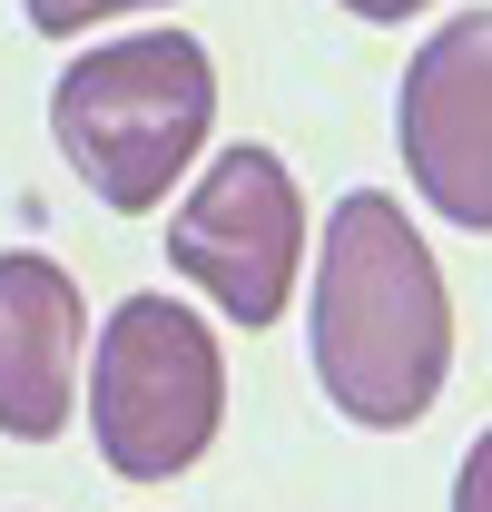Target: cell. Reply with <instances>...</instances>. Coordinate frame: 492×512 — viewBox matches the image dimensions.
I'll return each instance as SVG.
<instances>
[{
	"instance_id": "obj_1",
	"label": "cell",
	"mask_w": 492,
	"mask_h": 512,
	"mask_svg": "<svg viewBox=\"0 0 492 512\" xmlns=\"http://www.w3.org/2000/svg\"><path fill=\"white\" fill-rule=\"evenodd\" d=\"M306 335H315V384L345 424L404 434L433 414V394L453 375V296H443L424 227L384 188L335 197L325 247H315Z\"/></svg>"
},
{
	"instance_id": "obj_2",
	"label": "cell",
	"mask_w": 492,
	"mask_h": 512,
	"mask_svg": "<svg viewBox=\"0 0 492 512\" xmlns=\"http://www.w3.org/2000/svg\"><path fill=\"white\" fill-rule=\"evenodd\" d=\"M217 128V69L187 30H138L109 50H79L50 89V138L79 188L119 217H148L187 178V158Z\"/></svg>"
},
{
	"instance_id": "obj_3",
	"label": "cell",
	"mask_w": 492,
	"mask_h": 512,
	"mask_svg": "<svg viewBox=\"0 0 492 512\" xmlns=\"http://www.w3.org/2000/svg\"><path fill=\"white\" fill-rule=\"evenodd\" d=\"M227 424V355L217 325L178 296H128L89 355V434L128 483H168Z\"/></svg>"
},
{
	"instance_id": "obj_4",
	"label": "cell",
	"mask_w": 492,
	"mask_h": 512,
	"mask_svg": "<svg viewBox=\"0 0 492 512\" xmlns=\"http://www.w3.org/2000/svg\"><path fill=\"white\" fill-rule=\"evenodd\" d=\"M296 256H306V207L276 148L227 138L207 158V178L187 188V207L168 217V266L187 286H207L227 325H276L296 296Z\"/></svg>"
},
{
	"instance_id": "obj_5",
	"label": "cell",
	"mask_w": 492,
	"mask_h": 512,
	"mask_svg": "<svg viewBox=\"0 0 492 512\" xmlns=\"http://www.w3.org/2000/svg\"><path fill=\"white\" fill-rule=\"evenodd\" d=\"M394 138H404V168H414L433 217L492 237V10L443 20L404 60Z\"/></svg>"
},
{
	"instance_id": "obj_6",
	"label": "cell",
	"mask_w": 492,
	"mask_h": 512,
	"mask_svg": "<svg viewBox=\"0 0 492 512\" xmlns=\"http://www.w3.org/2000/svg\"><path fill=\"white\" fill-rule=\"evenodd\" d=\"M89 375V296L60 256L10 247L0 256V434L50 444L69 424V394Z\"/></svg>"
},
{
	"instance_id": "obj_7",
	"label": "cell",
	"mask_w": 492,
	"mask_h": 512,
	"mask_svg": "<svg viewBox=\"0 0 492 512\" xmlns=\"http://www.w3.org/2000/svg\"><path fill=\"white\" fill-rule=\"evenodd\" d=\"M20 10H30L40 40H69V30H99V20H119V10H158V0H20Z\"/></svg>"
},
{
	"instance_id": "obj_8",
	"label": "cell",
	"mask_w": 492,
	"mask_h": 512,
	"mask_svg": "<svg viewBox=\"0 0 492 512\" xmlns=\"http://www.w3.org/2000/svg\"><path fill=\"white\" fill-rule=\"evenodd\" d=\"M453 512H492V424L473 434V453H463V473H453Z\"/></svg>"
},
{
	"instance_id": "obj_9",
	"label": "cell",
	"mask_w": 492,
	"mask_h": 512,
	"mask_svg": "<svg viewBox=\"0 0 492 512\" xmlns=\"http://www.w3.org/2000/svg\"><path fill=\"white\" fill-rule=\"evenodd\" d=\"M335 10H355V20H414V10H433V0H335Z\"/></svg>"
}]
</instances>
